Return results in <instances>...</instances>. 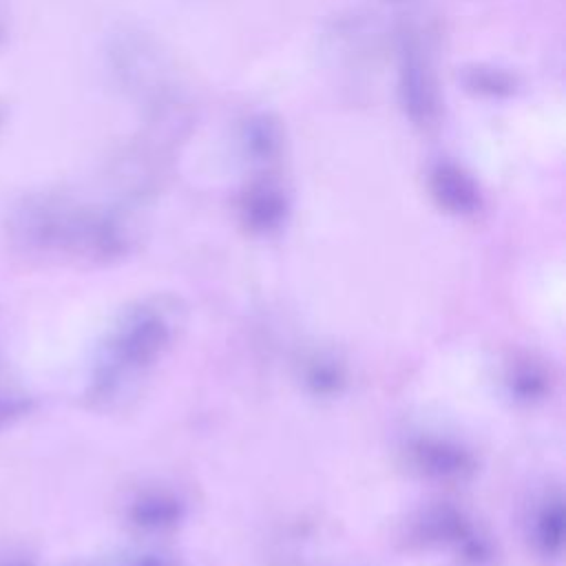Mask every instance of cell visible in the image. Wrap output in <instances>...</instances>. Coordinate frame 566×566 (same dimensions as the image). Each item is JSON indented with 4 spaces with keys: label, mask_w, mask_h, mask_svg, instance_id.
Listing matches in <instances>:
<instances>
[{
    "label": "cell",
    "mask_w": 566,
    "mask_h": 566,
    "mask_svg": "<svg viewBox=\"0 0 566 566\" xmlns=\"http://www.w3.org/2000/svg\"><path fill=\"white\" fill-rule=\"evenodd\" d=\"M283 126L270 111L248 113L237 128V148L243 161L263 168L279 159L283 153Z\"/></svg>",
    "instance_id": "obj_8"
},
{
    "label": "cell",
    "mask_w": 566,
    "mask_h": 566,
    "mask_svg": "<svg viewBox=\"0 0 566 566\" xmlns=\"http://www.w3.org/2000/svg\"><path fill=\"white\" fill-rule=\"evenodd\" d=\"M290 212V199L283 186L274 179L252 181L239 199V217L252 234L276 232Z\"/></svg>",
    "instance_id": "obj_7"
},
{
    "label": "cell",
    "mask_w": 566,
    "mask_h": 566,
    "mask_svg": "<svg viewBox=\"0 0 566 566\" xmlns=\"http://www.w3.org/2000/svg\"><path fill=\"white\" fill-rule=\"evenodd\" d=\"M376 38L378 35H376L374 22L367 15H358V13L338 18L327 31L332 51L354 62L365 57L376 46Z\"/></svg>",
    "instance_id": "obj_10"
},
{
    "label": "cell",
    "mask_w": 566,
    "mask_h": 566,
    "mask_svg": "<svg viewBox=\"0 0 566 566\" xmlns=\"http://www.w3.org/2000/svg\"><path fill=\"white\" fill-rule=\"evenodd\" d=\"M458 82L469 95L497 102L517 95L522 86L513 71L489 62H475L458 69Z\"/></svg>",
    "instance_id": "obj_9"
},
{
    "label": "cell",
    "mask_w": 566,
    "mask_h": 566,
    "mask_svg": "<svg viewBox=\"0 0 566 566\" xmlns=\"http://www.w3.org/2000/svg\"><path fill=\"white\" fill-rule=\"evenodd\" d=\"M181 325V305L177 298L161 294L142 301L130 310L115 338L117 374L124 382L153 367V363L170 347Z\"/></svg>",
    "instance_id": "obj_1"
},
{
    "label": "cell",
    "mask_w": 566,
    "mask_h": 566,
    "mask_svg": "<svg viewBox=\"0 0 566 566\" xmlns=\"http://www.w3.org/2000/svg\"><path fill=\"white\" fill-rule=\"evenodd\" d=\"M416 539L453 548L469 564L491 559V542L471 524V520L451 504H433L416 520Z\"/></svg>",
    "instance_id": "obj_4"
},
{
    "label": "cell",
    "mask_w": 566,
    "mask_h": 566,
    "mask_svg": "<svg viewBox=\"0 0 566 566\" xmlns=\"http://www.w3.org/2000/svg\"><path fill=\"white\" fill-rule=\"evenodd\" d=\"M506 382L511 387V394L526 402L539 398L546 391V376H544L542 367L533 365L531 360L515 365V369H511Z\"/></svg>",
    "instance_id": "obj_13"
},
{
    "label": "cell",
    "mask_w": 566,
    "mask_h": 566,
    "mask_svg": "<svg viewBox=\"0 0 566 566\" xmlns=\"http://www.w3.org/2000/svg\"><path fill=\"white\" fill-rule=\"evenodd\" d=\"M181 515H184V504L166 491H153L148 497H144L137 504V511H135L137 524L150 531L170 528L181 520Z\"/></svg>",
    "instance_id": "obj_12"
},
{
    "label": "cell",
    "mask_w": 566,
    "mask_h": 566,
    "mask_svg": "<svg viewBox=\"0 0 566 566\" xmlns=\"http://www.w3.org/2000/svg\"><path fill=\"white\" fill-rule=\"evenodd\" d=\"M427 188L433 201L455 217H473L482 210V190L473 175L458 161L438 157L427 166Z\"/></svg>",
    "instance_id": "obj_6"
},
{
    "label": "cell",
    "mask_w": 566,
    "mask_h": 566,
    "mask_svg": "<svg viewBox=\"0 0 566 566\" xmlns=\"http://www.w3.org/2000/svg\"><path fill=\"white\" fill-rule=\"evenodd\" d=\"M117 69L124 86L146 104L177 88L159 44L144 33H126L117 44Z\"/></svg>",
    "instance_id": "obj_3"
},
{
    "label": "cell",
    "mask_w": 566,
    "mask_h": 566,
    "mask_svg": "<svg viewBox=\"0 0 566 566\" xmlns=\"http://www.w3.org/2000/svg\"><path fill=\"white\" fill-rule=\"evenodd\" d=\"M564 509L562 497H548L533 517V542L544 555H555L562 548Z\"/></svg>",
    "instance_id": "obj_11"
},
{
    "label": "cell",
    "mask_w": 566,
    "mask_h": 566,
    "mask_svg": "<svg viewBox=\"0 0 566 566\" xmlns=\"http://www.w3.org/2000/svg\"><path fill=\"white\" fill-rule=\"evenodd\" d=\"M409 464L438 482H462L475 471V460L469 449L451 438L420 436L407 444Z\"/></svg>",
    "instance_id": "obj_5"
},
{
    "label": "cell",
    "mask_w": 566,
    "mask_h": 566,
    "mask_svg": "<svg viewBox=\"0 0 566 566\" xmlns=\"http://www.w3.org/2000/svg\"><path fill=\"white\" fill-rule=\"evenodd\" d=\"M396 97L402 115L416 128H431L440 119L442 102L427 44L413 29L398 35V73Z\"/></svg>",
    "instance_id": "obj_2"
},
{
    "label": "cell",
    "mask_w": 566,
    "mask_h": 566,
    "mask_svg": "<svg viewBox=\"0 0 566 566\" xmlns=\"http://www.w3.org/2000/svg\"><path fill=\"white\" fill-rule=\"evenodd\" d=\"M307 380L314 385L316 391L327 394L340 385L343 374H340L338 365H334V360H316L307 374Z\"/></svg>",
    "instance_id": "obj_14"
}]
</instances>
